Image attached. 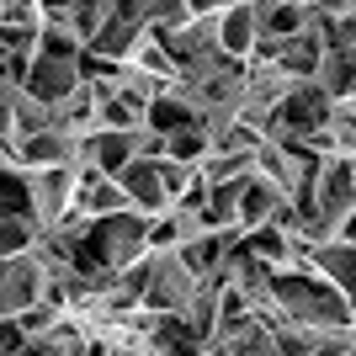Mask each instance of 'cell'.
<instances>
[{
	"instance_id": "6da1fadb",
	"label": "cell",
	"mask_w": 356,
	"mask_h": 356,
	"mask_svg": "<svg viewBox=\"0 0 356 356\" xmlns=\"http://www.w3.org/2000/svg\"><path fill=\"white\" fill-rule=\"evenodd\" d=\"M48 277H54V266L43 261V250L0 255V319H11V314H22L27 303L48 298Z\"/></svg>"
},
{
	"instance_id": "7a4b0ae2",
	"label": "cell",
	"mask_w": 356,
	"mask_h": 356,
	"mask_svg": "<svg viewBox=\"0 0 356 356\" xmlns=\"http://www.w3.org/2000/svg\"><path fill=\"white\" fill-rule=\"evenodd\" d=\"M80 80H86V54H54V48H38L32 74H27V90L38 96V102L59 106Z\"/></svg>"
},
{
	"instance_id": "3957f363",
	"label": "cell",
	"mask_w": 356,
	"mask_h": 356,
	"mask_svg": "<svg viewBox=\"0 0 356 356\" xmlns=\"http://www.w3.org/2000/svg\"><path fill=\"white\" fill-rule=\"evenodd\" d=\"M118 176H122V186H128V197H134V213H144V218H160L165 208H176V197H170V186H165L160 160H154V154H138V160H128Z\"/></svg>"
},
{
	"instance_id": "277c9868",
	"label": "cell",
	"mask_w": 356,
	"mask_h": 356,
	"mask_svg": "<svg viewBox=\"0 0 356 356\" xmlns=\"http://www.w3.org/2000/svg\"><path fill=\"white\" fill-rule=\"evenodd\" d=\"M213 32H218V48H223V54L250 59L255 43H261V0H234L229 11L213 16Z\"/></svg>"
},
{
	"instance_id": "5b68a950",
	"label": "cell",
	"mask_w": 356,
	"mask_h": 356,
	"mask_svg": "<svg viewBox=\"0 0 356 356\" xmlns=\"http://www.w3.org/2000/svg\"><path fill=\"white\" fill-rule=\"evenodd\" d=\"M282 202H287L282 186H277L271 176H261V170H250V176H245V186H239V234H250V229L271 223Z\"/></svg>"
},
{
	"instance_id": "8992f818",
	"label": "cell",
	"mask_w": 356,
	"mask_h": 356,
	"mask_svg": "<svg viewBox=\"0 0 356 356\" xmlns=\"http://www.w3.org/2000/svg\"><path fill=\"white\" fill-rule=\"evenodd\" d=\"M351 356H356V325H351Z\"/></svg>"
}]
</instances>
